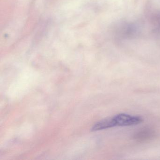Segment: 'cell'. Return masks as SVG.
I'll return each instance as SVG.
<instances>
[{
	"instance_id": "cell-1",
	"label": "cell",
	"mask_w": 160,
	"mask_h": 160,
	"mask_svg": "<svg viewBox=\"0 0 160 160\" xmlns=\"http://www.w3.org/2000/svg\"><path fill=\"white\" fill-rule=\"evenodd\" d=\"M116 126H127L141 123L143 119L138 116H131L126 114H119L113 117Z\"/></svg>"
},
{
	"instance_id": "cell-3",
	"label": "cell",
	"mask_w": 160,
	"mask_h": 160,
	"mask_svg": "<svg viewBox=\"0 0 160 160\" xmlns=\"http://www.w3.org/2000/svg\"><path fill=\"white\" fill-rule=\"evenodd\" d=\"M115 126H116V124L114 119L113 118H111L105 119L97 122L93 126L92 130L93 131H99Z\"/></svg>"
},
{
	"instance_id": "cell-2",
	"label": "cell",
	"mask_w": 160,
	"mask_h": 160,
	"mask_svg": "<svg viewBox=\"0 0 160 160\" xmlns=\"http://www.w3.org/2000/svg\"><path fill=\"white\" fill-rule=\"evenodd\" d=\"M155 136V132L150 128H144L137 132L133 136L135 140L139 141H147L152 139Z\"/></svg>"
}]
</instances>
